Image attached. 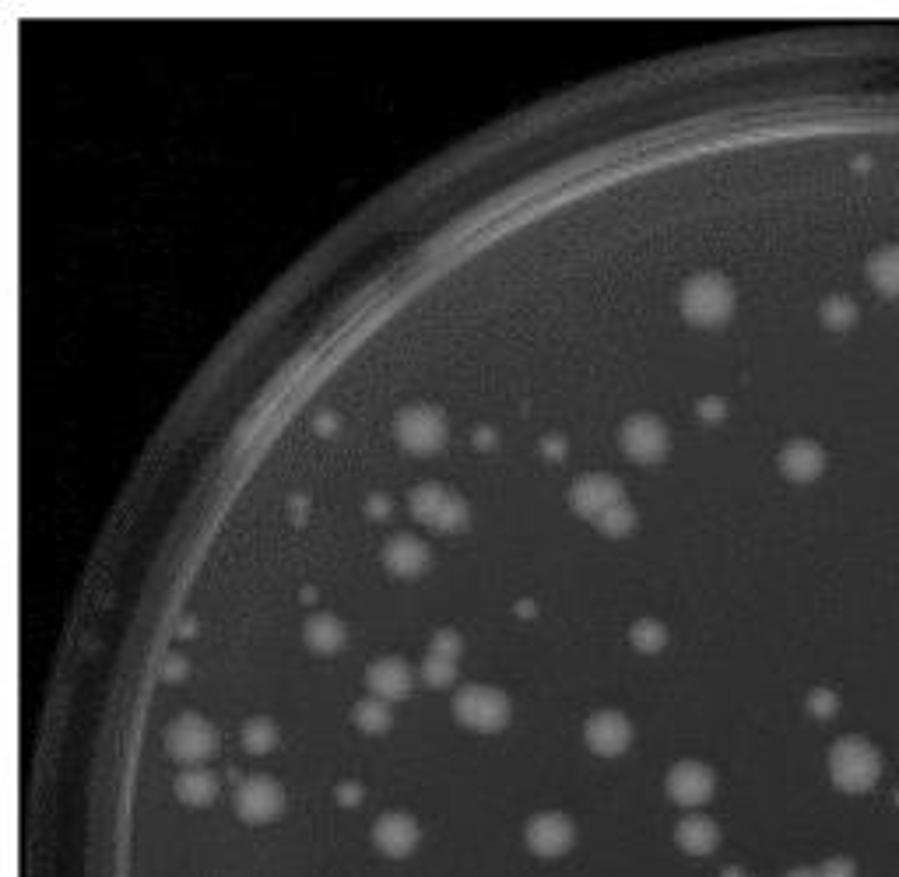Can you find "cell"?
Returning a JSON list of instances; mask_svg holds the SVG:
<instances>
[{
  "label": "cell",
  "mask_w": 899,
  "mask_h": 877,
  "mask_svg": "<svg viewBox=\"0 0 899 877\" xmlns=\"http://www.w3.org/2000/svg\"><path fill=\"white\" fill-rule=\"evenodd\" d=\"M411 516L422 527L436 530V534H457L468 527V502L454 492V488L439 485V481H425L408 495Z\"/></svg>",
  "instance_id": "obj_1"
},
{
  "label": "cell",
  "mask_w": 899,
  "mask_h": 877,
  "mask_svg": "<svg viewBox=\"0 0 899 877\" xmlns=\"http://www.w3.org/2000/svg\"><path fill=\"white\" fill-rule=\"evenodd\" d=\"M394 435L397 443L404 446L415 457H429V453L443 450L446 439H450V425H446V414L432 404H408L397 411L394 418Z\"/></svg>",
  "instance_id": "obj_2"
},
{
  "label": "cell",
  "mask_w": 899,
  "mask_h": 877,
  "mask_svg": "<svg viewBox=\"0 0 899 877\" xmlns=\"http://www.w3.org/2000/svg\"><path fill=\"white\" fill-rule=\"evenodd\" d=\"M731 309H734V288L727 278H720V274H696L692 281H685L682 313L692 323L713 327V323H724L731 316Z\"/></svg>",
  "instance_id": "obj_3"
},
{
  "label": "cell",
  "mask_w": 899,
  "mask_h": 877,
  "mask_svg": "<svg viewBox=\"0 0 899 877\" xmlns=\"http://www.w3.org/2000/svg\"><path fill=\"white\" fill-rule=\"evenodd\" d=\"M829 772H833V783L847 793H864L878 783V772H882V758L871 744L857 741V737H847L833 748L829 755Z\"/></svg>",
  "instance_id": "obj_4"
},
{
  "label": "cell",
  "mask_w": 899,
  "mask_h": 877,
  "mask_svg": "<svg viewBox=\"0 0 899 877\" xmlns=\"http://www.w3.org/2000/svg\"><path fill=\"white\" fill-rule=\"evenodd\" d=\"M454 713L464 727L478 730V734H496L510 723V699L499 688L464 685L454 699Z\"/></svg>",
  "instance_id": "obj_5"
},
{
  "label": "cell",
  "mask_w": 899,
  "mask_h": 877,
  "mask_svg": "<svg viewBox=\"0 0 899 877\" xmlns=\"http://www.w3.org/2000/svg\"><path fill=\"white\" fill-rule=\"evenodd\" d=\"M166 751L180 765H204L218 751V730L204 716L180 713L166 727Z\"/></svg>",
  "instance_id": "obj_6"
},
{
  "label": "cell",
  "mask_w": 899,
  "mask_h": 877,
  "mask_svg": "<svg viewBox=\"0 0 899 877\" xmlns=\"http://www.w3.org/2000/svg\"><path fill=\"white\" fill-rule=\"evenodd\" d=\"M285 811V790L271 776H250L236 790V814L250 825H267Z\"/></svg>",
  "instance_id": "obj_7"
},
{
  "label": "cell",
  "mask_w": 899,
  "mask_h": 877,
  "mask_svg": "<svg viewBox=\"0 0 899 877\" xmlns=\"http://www.w3.org/2000/svg\"><path fill=\"white\" fill-rule=\"evenodd\" d=\"M527 846H531L534 856H545V860H555V856H566L576 842V828L566 814L559 811H545L534 814L527 821Z\"/></svg>",
  "instance_id": "obj_8"
},
{
  "label": "cell",
  "mask_w": 899,
  "mask_h": 877,
  "mask_svg": "<svg viewBox=\"0 0 899 877\" xmlns=\"http://www.w3.org/2000/svg\"><path fill=\"white\" fill-rule=\"evenodd\" d=\"M622 450L640 464H657L668 453V432L654 414H633L619 432Z\"/></svg>",
  "instance_id": "obj_9"
},
{
  "label": "cell",
  "mask_w": 899,
  "mask_h": 877,
  "mask_svg": "<svg viewBox=\"0 0 899 877\" xmlns=\"http://www.w3.org/2000/svg\"><path fill=\"white\" fill-rule=\"evenodd\" d=\"M418 839H422V828H418V821L411 818V814H404V811L380 814V818H376V825H373L376 849H380L383 856H394V860H401V856L415 853Z\"/></svg>",
  "instance_id": "obj_10"
},
{
  "label": "cell",
  "mask_w": 899,
  "mask_h": 877,
  "mask_svg": "<svg viewBox=\"0 0 899 877\" xmlns=\"http://www.w3.org/2000/svg\"><path fill=\"white\" fill-rule=\"evenodd\" d=\"M573 509L580 516H587V520H601V516L608 513L612 506H619V502H626V495H622V485L615 478H608V474H587V478H580L573 485Z\"/></svg>",
  "instance_id": "obj_11"
},
{
  "label": "cell",
  "mask_w": 899,
  "mask_h": 877,
  "mask_svg": "<svg viewBox=\"0 0 899 877\" xmlns=\"http://www.w3.org/2000/svg\"><path fill=\"white\" fill-rule=\"evenodd\" d=\"M713 786H717V776H713L710 765L703 762H678L675 769L668 772V797L682 807H699L713 797Z\"/></svg>",
  "instance_id": "obj_12"
},
{
  "label": "cell",
  "mask_w": 899,
  "mask_h": 877,
  "mask_svg": "<svg viewBox=\"0 0 899 877\" xmlns=\"http://www.w3.org/2000/svg\"><path fill=\"white\" fill-rule=\"evenodd\" d=\"M587 744L590 751H597V755H622V751L629 748V741H633V727H629V720L622 713H615V709H605V713H594L587 720Z\"/></svg>",
  "instance_id": "obj_13"
},
{
  "label": "cell",
  "mask_w": 899,
  "mask_h": 877,
  "mask_svg": "<svg viewBox=\"0 0 899 877\" xmlns=\"http://www.w3.org/2000/svg\"><path fill=\"white\" fill-rule=\"evenodd\" d=\"M429 544L422 541V537L415 534H397L387 541V548H383V565H387L394 576H422L425 569H429Z\"/></svg>",
  "instance_id": "obj_14"
},
{
  "label": "cell",
  "mask_w": 899,
  "mask_h": 877,
  "mask_svg": "<svg viewBox=\"0 0 899 877\" xmlns=\"http://www.w3.org/2000/svg\"><path fill=\"white\" fill-rule=\"evenodd\" d=\"M366 685L373 695L387 702H397L411 692V667L404 664L401 656H380L373 667L366 671Z\"/></svg>",
  "instance_id": "obj_15"
},
{
  "label": "cell",
  "mask_w": 899,
  "mask_h": 877,
  "mask_svg": "<svg viewBox=\"0 0 899 877\" xmlns=\"http://www.w3.org/2000/svg\"><path fill=\"white\" fill-rule=\"evenodd\" d=\"M303 639H306V646H310L313 653L334 656L348 642V628H345V621H341L338 614L320 611V614H310V618H306Z\"/></svg>",
  "instance_id": "obj_16"
},
{
  "label": "cell",
  "mask_w": 899,
  "mask_h": 877,
  "mask_svg": "<svg viewBox=\"0 0 899 877\" xmlns=\"http://www.w3.org/2000/svg\"><path fill=\"white\" fill-rule=\"evenodd\" d=\"M675 839L689 856H710L713 849L720 846V828H717V821L706 818V814H689V818L678 821Z\"/></svg>",
  "instance_id": "obj_17"
},
{
  "label": "cell",
  "mask_w": 899,
  "mask_h": 877,
  "mask_svg": "<svg viewBox=\"0 0 899 877\" xmlns=\"http://www.w3.org/2000/svg\"><path fill=\"white\" fill-rule=\"evenodd\" d=\"M176 797L190 807H208L218 797V776L204 765H190L176 779Z\"/></svg>",
  "instance_id": "obj_18"
},
{
  "label": "cell",
  "mask_w": 899,
  "mask_h": 877,
  "mask_svg": "<svg viewBox=\"0 0 899 877\" xmlns=\"http://www.w3.org/2000/svg\"><path fill=\"white\" fill-rule=\"evenodd\" d=\"M780 471H784L787 478H794V481L815 478V474L822 471V450L815 443L798 439V443H791L784 453H780Z\"/></svg>",
  "instance_id": "obj_19"
},
{
  "label": "cell",
  "mask_w": 899,
  "mask_h": 877,
  "mask_svg": "<svg viewBox=\"0 0 899 877\" xmlns=\"http://www.w3.org/2000/svg\"><path fill=\"white\" fill-rule=\"evenodd\" d=\"M355 727H359L362 734H387V730L394 727V709H390V702L380 699V695L362 699L359 706H355Z\"/></svg>",
  "instance_id": "obj_20"
},
{
  "label": "cell",
  "mask_w": 899,
  "mask_h": 877,
  "mask_svg": "<svg viewBox=\"0 0 899 877\" xmlns=\"http://www.w3.org/2000/svg\"><path fill=\"white\" fill-rule=\"evenodd\" d=\"M278 727H274V720H267V716H253V720L243 723V748L250 751V755H267V751L278 748Z\"/></svg>",
  "instance_id": "obj_21"
},
{
  "label": "cell",
  "mask_w": 899,
  "mask_h": 877,
  "mask_svg": "<svg viewBox=\"0 0 899 877\" xmlns=\"http://www.w3.org/2000/svg\"><path fill=\"white\" fill-rule=\"evenodd\" d=\"M422 681L429 688H446L450 681H457V660L439 656V653H429L422 660Z\"/></svg>",
  "instance_id": "obj_22"
},
{
  "label": "cell",
  "mask_w": 899,
  "mask_h": 877,
  "mask_svg": "<svg viewBox=\"0 0 899 877\" xmlns=\"http://www.w3.org/2000/svg\"><path fill=\"white\" fill-rule=\"evenodd\" d=\"M633 646L640 649V653H657V649L668 646V628L661 625V621L654 618H643L633 625Z\"/></svg>",
  "instance_id": "obj_23"
},
{
  "label": "cell",
  "mask_w": 899,
  "mask_h": 877,
  "mask_svg": "<svg viewBox=\"0 0 899 877\" xmlns=\"http://www.w3.org/2000/svg\"><path fill=\"white\" fill-rule=\"evenodd\" d=\"M594 523L605 530V534L622 537V534H629V530H633L636 513H633V506H629V502H619V506H612L605 516H601V520H594Z\"/></svg>",
  "instance_id": "obj_24"
},
{
  "label": "cell",
  "mask_w": 899,
  "mask_h": 877,
  "mask_svg": "<svg viewBox=\"0 0 899 877\" xmlns=\"http://www.w3.org/2000/svg\"><path fill=\"white\" fill-rule=\"evenodd\" d=\"M461 649H464V639H461V632H454V628H439V632L432 635V642H429V653L450 656V660H457Z\"/></svg>",
  "instance_id": "obj_25"
},
{
  "label": "cell",
  "mask_w": 899,
  "mask_h": 877,
  "mask_svg": "<svg viewBox=\"0 0 899 877\" xmlns=\"http://www.w3.org/2000/svg\"><path fill=\"white\" fill-rule=\"evenodd\" d=\"M875 274H885L889 271V278H882L878 285L885 288V292H899V250L892 253H882V257L875 260V267H871Z\"/></svg>",
  "instance_id": "obj_26"
},
{
  "label": "cell",
  "mask_w": 899,
  "mask_h": 877,
  "mask_svg": "<svg viewBox=\"0 0 899 877\" xmlns=\"http://www.w3.org/2000/svg\"><path fill=\"white\" fill-rule=\"evenodd\" d=\"M187 674H190V660H187V656L169 653L166 660H162V678H166L169 685H180Z\"/></svg>",
  "instance_id": "obj_27"
},
{
  "label": "cell",
  "mask_w": 899,
  "mask_h": 877,
  "mask_svg": "<svg viewBox=\"0 0 899 877\" xmlns=\"http://www.w3.org/2000/svg\"><path fill=\"white\" fill-rule=\"evenodd\" d=\"M819 877H857V867L850 856H833L819 867Z\"/></svg>",
  "instance_id": "obj_28"
},
{
  "label": "cell",
  "mask_w": 899,
  "mask_h": 877,
  "mask_svg": "<svg viewBox=\"0 0 899 877\" xmlns=\"http://www.w3.org/2000/svg\"><path fill=\"white\" fill-rule=\"evenodd\" d=\"M334 797H338V804L355 807V804H359V800H362V786H359V783H338Z\"/></svg>",
  "instance_id": "obj_29"
},
{
  "label": "cell",
  "mask_w": 899,
  "mask_h": 877,
  "mask_svg": "<svg viewBox=\"0 0 899 877\" xmlns=\"http://www.w3.org/2000/svg\"><path fill=\"white\" fill-rule=\"evenodd\" d=\"M366 513L373 516V520H383V516L390 513V499H387V495H369V499H366Z\"/></svg>",
  "instance_id": "obj_30"
},
{
  "label": "cell",
  "mask_w": 899,
  "mask_h": 877,
  "mask_svg": "<svg viewBox=\"0 0 899 877\" xmlns=\"http://www.w3.org/2000/svg\"><path fill=\"white\" fill-rule=\"evenodd\" d=\"M833 706H836V699L829 692H815L812 695V713H819V716H833Z\"/></svg>",
  "instance_id": "obj_31"
},
{
  "label": "cell",
  "mask_w": 899,
  "mask_h": 877,
  "mask_svg": "<svg viewBox=\"0 0 899 877\" xmlns=\"http://www.w3.org/2000/svg\"><path fill=\"white\" fill-rule=\"evenodd\" d=\"M317 428L320 432H334V428H338V414H331V411L317 414Z\"/></svg>",
  "instance_id": "obj_32"
},
{
  "label": "cell",
  "mask_w": 899,
  "mask_h": 877,
  "mask_svg": "<svg viewBox=\"0 0 899 877\" xmlns=\"http://www.w3.org/2000/svg\"><path fill=\"white\" fill-rule=\"evenodd\" d=\"M784 877H819V870H805V867H801V870H791V874H784Z\"/></svg>",
  "instance_id": "obj_33"
},
{
  "label": "cell",
  "mask_w": 899,
  "mask_h": 877,
  "mask_svg": "<svg viewBox=\"0 0 899 877\" xmlns=\"http://www.w3.org/2000/svg\"><path fill=\"white\" fill-rule=\"evenodd\" d=\"M727 877H741V874H738V870H734V874H731V870H727Z\"/></svg>",
  "instance_id": "obj_34"
}]
</instances>
